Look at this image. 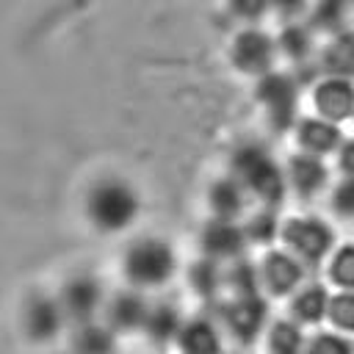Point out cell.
Returning a JSON list of instances; mask_svg holds the SVG:
<instances>
[{
	"instance_id": "6da1fadb",
	"label": "cell",
	"mask_w": 354,
	"mask_h": 354,
	"mask_svg": "<svg viewBox=\"0 0 354 354\" xmlns=\"http://www.w3.org/2000/svg\"><path fill=\"white\" fill-rule=\"evenodd\" d=\"M86 213L97 230L116 232V230H124L136 218L138 196L122 180H102L91 188L88 202H86Z\"/></svg>"
},
{
	"instance_id": "7a4b0ae2",
	"label": "cell",
	"mask_w": 354,
	"mask_h": 354,
	"mask_svg": "<svg viewBox=\"0 0 354 354\" xmlns=\"http://www.w3.org/2000/svg\"><path fill=\"white\" fill-rule=\"evenodd\" d=\"M124 271L136 285H160L174 271V252L158 238H144L127 249Z\"/></svg>"
},
{
	"instance_id": "3957f363",
	"label": "cell",
	"mask_w": 354,
	"mask_h": 354,
	"mask_svg": "<svg viewBox=\"0 0 354 354\" xmlns=\"http://www.w3.org/2000/svg\"><path fill=\"white\" fill-rule=\"evenodd\" d=\"M235 174L260 199H266V202H279L282 199V174L263 149H257V147L238 149L235 152Z\"/></svg>"
},
{
	"instance_id": "277c9868",
	"label": "cell",
	"mask_w": 354,
	"mask_h": 354,
	"mask_svg": "<svg viewBox=\"0 0 354 354\" xmlns=\"http://www.w3.org/2000/svg\"><path fill=\"white\" fill-rule=\"evenodd\" d=\"M58 304L66 318L86 324L94 315V310L100 307V285L91 277H75L64 285Z\"/></svg>"
},
{
	"instance_id": "5b68a950",
	"label": "cell",
	"mask_w": 354,
	"mask_h": 354,
	"mask_svg": "<svg viewBox=\"0 0 354 354\" xmlns=\"http://www.w3.org/2000/svg\"><path fill=\"white\" fill-rule=\"evenodd\" d=\"M285 241L307 260H318L329 243H332V232L329 227H324L321 221H313V218H293L288 227H285Z\"/></svg>"
},
{
	"instance_id": "8992f818",
	"label": "cell",
	"mask_w": 354,
	"mask_h": 354,
	"mask_svg": "<svg viewBox=\"0 0 354 354\" xmlns=\"http://www.w3.org/2000/svg\"><path fill=\"white\" fill-rule=\"evenodd\" d=\"M64 318L66 315H64V310H61L58 301L39 296V299L28 301L25 315H22V326H25V332H28L30 340H53L58 335Z\"/></svg>"
},
{
	"instance_id": "52a82bcc",
	"label": "cell",
	"mask_w": 354,
	"mask_h": 354,
	"mask_svg": "<svg viewBox=\"0 0 354 354\" xmlns=\"http://www.w3.org/2000/svg\"><path fill=\"white\" fill-rule=\"evenodd\" d=\"M260 100L268 105V113L277 127H288L293 119V105H296V88L288 77L282 75H268L260 83Z\"/></svg>"
},
{
	"instance_id": "ba28073f",
	"label": "cell",
	"mask_w": 354,
	"mask_h": 354,
	"mask_svg": "<svg viewBox=\"0 0 354 354\" xmlns=\"http://www.w3.org/2000/svg\"><path fill=\"white\" fill-rule=\"evenodd\" d=\"M315 105H318L321 116H326L332 122L346 119L348 113H354V86L343 77H332V80L318 86Z\"/></svg>"
},
{
	"instance_id": "9c48e42d",
	"label": "cell",
	"mask_w": 354,
	"mask_h": 354,
	"mask_svg": "<svg viewBox=\"0 0 354 354\" xmlns=\"http://www.w3.org/2000/svg\"><path fill=\"white\" fill-rule=\"evenodd\" d=\"M202 246L210 257H232L243 246V230L232 224V218H216L202 232Z\"/></svg>"
},
{
	"instance_id": "30bf717a",
	"label": "cell",
	"mask_w": 354,
	"mask_h": 354,
	"mask_svg": "<svg viewBox=\"0 0 354 354\" xmlns=\"http://www.w3.org/2000/svg\"><path fill=\"white\" fill-rule=\"evenodd\" d=\"M149 307L144 304V299L138 293H119L113 296V301L108 304V326L113 332H124V329H136L144 326Z\"/></svg>"
},
{
	"instance_id": "8fae6325",
	"label": "cell",
	"mask_w": 354,
	"mask_h": 354,
	"mask_svg": "<svg viewBox=\"0 0 354 354\" xmlns=\"http://www.w3.org/2000/svg\"><path fill=\"white\" fill-rule=\"evenodd\" d=\"M266 318V304L252 293V296H241L230 310H227V324L232 326V332L241 340H249L257 335L260 324Z\"/></svg>"
},
{
	"instance_id": "7c38bea8",
	"label": "cell",
	"mask_w": 354,
	"mask_h": 354,
	"mask_svg": "<svg viewBox=\"0 0 354 354\" xmlns=\"http://www.w3.org/2000/svg\"><path fill=\"white\" fill-rule=\"evenodd\" d=\"M271 61V41L263 33H243L235 41V64L246 72H263Z\"/></svg>"
},
{
	"instance_id": "4fadbf2b",
	"label": "cell",
	"mask_w": 354,
	"mask_h": 354,
	"mask_svg": "<svg viewBox=\"0 0 354 354\" xmlns=\"http://www.w3.org/2000/svg\"><path fill=\"white\" fill-rule=\"evenodd\" d=\"M263 274H266V282H268V288H271L274 293H288V290H293V288L299 285V279H301L299 263L290 260L288 254H279V252H277V254H268Z\"/></svg>"
},
{
	"instance_id": "5bb4252c",
	"label": "cell",
	"mask_w": 354,
	"mask_h": 354,
	"mask_svg": "<svg viewBox=\"0 0 354 354\" xmlns=\"http://www.w3.org/2000/svg\"><path fill=\"white\" fill-rule=\"evenodd\" d=\"M177 337L185 354H218V335L207 321L185 324Z\"/></svg>"
},
{
	"instance_id": "9a60e30c",
	"label": "cell",
	"mask_w": 354,
	"mask_h": 354,
	"mask_svg": "<svg viewBox=\"0 0 354 354\" xmlns=\"http://www.w3.org/2000/svg\"><path fill=\"white\" fill-rule=\"evenodd\" d=\"M113 348V329L100 326V324H80V329L72 337V351L75 354H111Z\"/></svg>"
},
{
	"instance_id": "2e32d148",
	"label": "cell",
	"mask_w": 354,
	"mask_h": 354,
	"mask_svg": "<svg viewBox=\"0 0 354 354\" xmlns=\"http://www.w3.org/2000/svg\"><path fill=\"white\" fill-rule=\"evenodd\" d=\"M210 205L218 218H232L243 207V191L238 180H218L210 188Z\"/></svg>"
},
{
	"instance_id": "e0dca14e",
	"label": "cell",
	"mask_w": 354,
	"mask_h": 354,
	"mask_svg": "<svg viewBox=\"0 0 354 354\" xmlns=\"http://www.w3.org/2000/svg\"><path fill=\"white\" fill-rule=\"evenodd\" d=\"M290 177H293V185L301 191V194H313L315 188L324 185L326 180V169L324 163L315 158V155H301L290 163Z\"/></svg>"
},
{
	"instance_id": "ac0fdd59",
	"label": "cell",
	"mask_w": 354,
	"mask_h": 354,
	"mask_svg": "<svg viewBox=\"0 0 354 354\" xmlns=\"http://www.w3.org/2000/svg\"><path fill=\"white\" fill-rule=\"evenodd\" d=\"M144 329L149 332L152 340L166 343V340H171V337L180 335V318H177L174 307H169V304H158V307H149L147 321H144Z\"/></svg>"
},
{
	"instance_id": "d6986e66",
	"label": "cell",
	"mask_w": 354,
	"mask_h": 354,
	"mask_svg": "<svg viewBox=\"0 0 354 354\" xmlns=\"http://www.w3.org/2000/svg\"><path fill=\"white\" fill-rule=\"evenodd\" d=\"M299 138L310 152H326L337 144V127L321 119H307L299 130Z\"/></svg>"
},
{
	"instance_id": "ffe728a7",
	"label": "cell",
	"mask_w": 354,
	"mask_h": 354,
	"mask_svg": "<svg viewBox=\"0 0 354 354\" xmlns=\"http://www.w3.org/2000/svg\"><path fill=\"white\" fill-rule=\"evenodd\" d=\"M326 310H329V307H326V293H324L321 288H307V290L293 301V313H296L301 321H307V324L318 321Z\"/></svg>"
},
{
	"instance_id": "44dd1931",
	"label": "cell",
	"mask_w": 354,
	"mask_h": 354,
	"mask_svg": "<svg viewBox=\"0 0 354 354\" xmlns=\"http://www.w3.org/2000/svg\"><path fill=\"white\" fill-rule=\"evenodd\" d=\"M301 335L293 324H277L271 332V351L274 354H299Z\"/></svg>"
},
{
	"instance_id": "7402d4cb",
	"label": "cell",
	"mask_w": 354,
	"mask_h": 354,
	"mask_svg": "<svg viewBox=\"0 0 354 354\" xmlns=\"http://www.w3.org/2000/svg\"><path fill=\"white\" fill-rule=\"evenodd\" d=\"M332 279L343 288H354V246H343L332 263Z\"/></svg>"
},
{
	"instance_id": "603a6c76",
	"label": "cell",
	"mask_w": 354,
	"mask_h": 354,
	"mask_svg": "<svg viewBox=\"0 0 354 354\" xmlns=\"http://www.w3.org/2000/svg\"><path fill=\"white\" fill-rule=\"evenodd\" d=\"M329 315L337 326L354 329V293H340L329 301Z\"/></svg>"
},
{
	"instance_id": "cb8c5ba5",
	"label": "cell",
	"mask_w": 354,
	"mask_h": 354,
	"mask_svg": "<svg viewBox=\"0 0 354 354\" xmlns=\"http://www.w3.org/2000/svg\"><path fill=\"white\" fill-rule=\"evenodd\" d=\"M191 279H194V285H196L199 293H213L216 285H218V268L213 263H207V260L205 263H196L194 271H191Z\"/></svg>"
},
{
	"instance_id": "d4e9b609",
	"label": "cell",
	"mask_w": 354,
	"mask_h": 354,
	"mask_svg": "<svg viewBox=\"0 0 354 354\" xmlns=\"http://www.w3.org/2000/svg\"><path fill=\"white\" fill-rule=\"evenodd\" d=\"M310 354H351V346H348L343 337L321 335V337H315V340H313Z\"/></svg>"
},
{
	"instance_id": "484cf974",
	"label": "cell",
	"mask_w": 354,
	"mask_h": 354,
	"mask_svg": "<svg viewBox=\"0 0 354 354\" xmlns=\"http://www.w3.org/2000/svg\"><path fill=\"white\" fill-rule=\"evenodd\" d=\"M332 66L335 69H346L354 72V36H346L343 41H337V47L332 50Z\"/></svg>"
},
{
	"instance_id": "4316f807",
	"label": "cell",
	"mask_w": 354,
	"mask_h": 354,
	"mask_svg": "<svg viewBox=\"0 0 354 354\" xmlns=\"http://www.w3.org/2000/svg\"><path fill=\"white\" fill-rule=\"evenodd\" d=\"M246 235H249V238H254V241H260V243L271 241V238H274V218H271L268 213H263V216L252 218V224L246 227Z\"/></svg>"
},
{
	"instance_id": "83f0119b",
	"label": "cell",
	"mask_w": 354,
	"mask_h": 354,
	"mask_svg": "<svg viewBox=\"0 0 354 354\" xmlns=\"http://www.w3.org/2000/svg\"><path fill=\"white\" fill-rule=\"evenodd\" d=\"M335 207L340 213H354V177H348L346 183H340V188L335 191Z\"/></svg>"
},
{
	"instance_id": "f1b7e54d",
	"label": "cell",
	"mask_w": 354,
	"mask_h": 354,
	"mask_svg": "<svg viewBox=\"0 0 354 354\" xmlns=\"http://www.w3.org/2000/svg\"><path fill=\"white\" fill-rule=\"evenodd\" d=\"M282 44H285V50H288L290 55H304V50H307V36H304V30L290 28V30L285 33Z\"/></svg>"
},
{
	"instance_id": "f546056e",
	"label": "cell",
	"mask_w": 354,
	"mask_h": 354,
	"mask_svg": "<svg viewBox=\"0 0 354 354\" xmlns=\"http://www.w3.org/2000/svg\"><path fill=\"white\" fill-rule=\"evenodd\" d=\"M266 3H268V0H232L235 11L243 14V17H257V14H263Z\"/></svg>"
},
{
	"instance_id": "4dcf8cb0",
	"label": "cell",
	"mask_w": 354,
	"mask_h": 354,
	"mask_svg": "<svg viewBox=\"0 0 354 354\" xmlns=\"http://www.w3.org/2000/svg\"><path fill=\"white\" fill-rule=\"evenodd\" d=\"M340 169H343L348 177H354V141H348V144L343 147V152H340Z\"/></svg>"
},
{
	"instance_id": "1f68e13d",
	"label": "cell",
	"mask_w": 354,
	"mask_h": 354,
	"mask_svg": "<svg viewBox=\"0 0 354 354\" xmlns=\"http://www.w3.org/2000/svg\"><path fill=\"white\" fill-rule=\"evenodd\" d=\"M274 3H277L285 14H293V11H299V8H301V3H304V0H274Z\"/></svg>"
}]
</instances>
